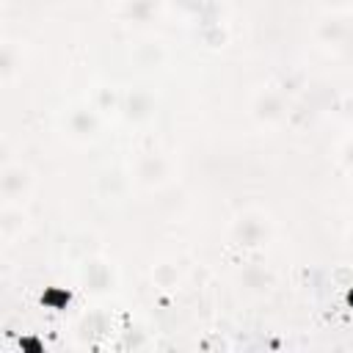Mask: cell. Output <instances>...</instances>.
Masks as SVG:
<instances>
[{
    "label": "cell",
    "instance_id": "6da1fadb",
    "mask_svg": "<svg viewBox=\"0 0 353 353\" xmlns=\"http://www.w3.org/2000/svg\"><path fill=\"white\" fill-rule=\"evenodd\" d=\"M80 284H83L85 290H91V292H105V290H110V284H113V270H110V265H108L105 259H99V256H85V259L80 262Z\"/></svg>",
    "mask_w": 353,
    "mask_h": 353
},
{
    "label": "cell",
    "instance_id": "7a4b0ae2",
    "mask_svg": "<svg viewBox=\"0 0 353 353\" xmlns=\"http://www.w3.org/2000/svg\"><path fill=\"white\" fill-rule=\"evenodd\" d=\"M232 237L240 245H259L268 237V221L262 215H256V212H245V215H240L234 221Z\"/></svg>",
    "mask_w": 353,
    "mask_h": 353
},
{
    "label": "cell",
    "instance_id": "3957f363",
    "mask_svg": "<svg viewBox=\"0 0 353 353\" xmlns=\"http://www.w3.org/2000/svg\"><path fill=\"white\" fill-rule=\"evenodd\" d=\"M119 108H121L124 119H130V121H143V119H149L152 110H154L152 97H149L146 91H132V94H127V97L119 102Z\"/></svg>",
    "mask_w": 353,
    "mask_h": 353
},
{
    "label": "cell",
    "instance_id": "277c9868",
    "mask_svg": "<svg viewBox=\"0 0 353 353\" xmlns=\"http://www.w3.org/2000/svg\"><path fill=\"white\" fill-rule=\"evenodd\" d=\"M69 130L77 135V138H94L99 132V116L97 110L91 108H80L69 116Z\"/></svg>",
    "mask_w": 353,
    "mask_h": 353
},
{
    "label": "cell",
    "instance_id": "5b68a950",
    "mask_svg": "<svg viewBox=\"0 0 353 353\" xmlns=\"http://www.w3.org/2000/svg\"><path fill=\"white\" fill-rule=\"evenodd\" d=\"M30 185V171L22 165H6L0 176V190L3 196H19Z\"/></svg>",
    "mask_w": 353,
    "mask_h": 353
},
{
    "label": "cell",
    "instance_id": "8992f818",
    "mask_svg": "<svg viewBox=\"0 0 353 353\" xmlns=\"http://www.w3.org/2000/svg\"><path fill=\"white\" fill-rule=\"evenodd\" d=\"M135 174H138V179H141L143 185H157V182H163V176H165V160H163L160 154H146V157L138 160Z\"/></svg>",
    "mask_w": 353,
    "mask_h": 353
},
{
    "label": "cell",
    "instance_id": "52a82bcc",
    "mask_svg": "<svg viewBox=\"0 0 353 353\" xmlns=\"http://www.w3.org/2000/svg\"><path fill=\"white\" fill-rule=\"evenodd\" d=\"M254 113H256V119H262V121H276V119H281V113H284V102H281V97L273 94V91L259 94L256 102H254Z\"/></svg>",
    "mask_w": 353,
    "mask_h": 353
},
{
    "label": "cell",
    "instance_id": "ba28073f",
    "mask_svg": "<svg viewBox=\"0 0 353 353\" xmlns=\"http://www.w3.org/2000/svg\"><path fill=\"white\" fill-rule=\"evenodd\" d=\"M243 287L251 290V292H262V290H270L273 287V273L265 270V268H248L243 276H240Z\"/></svg>",
    "mask_w": 353,
    "mask_h": 353
},
{
    "label": "cell",
    "instance_id": "9c48e42d",
    "mask_svg": "<svg viewBox=\"0 0 353 353\" xmlns=\"http://www.w3.org/2000/svg\"><path fill=\"white\" fill-rule=\"evenodd\" d=\"M108 325H110V323H108V317H105L102 312L85 314L83 323H80V336H83V339H99V336H105Z\"/></svg>",
    "mask_w": 353,
    "mask_h": 353
},
{
    "label": "cell",
    "instance_id": "30bf717a",
    "mask_svg": "<svg viewBox=\"0 0 353 353\" xmlns=\"http://www.w3.org/2000/svg\"><path fill=\"white\" fill-rule=\"evenodd\" d=\"M69 303H72V292L63 290V287H47V290L41 292V306H44V309L63 312Z\"/></svg>",
    "mask_w": 353,
    "mask_h": 353
},
{
    "label": "cell",
    "instance_id": "8fae6325",
    "mask_svg": "<svg viewBox=\"0 0 353 353\" xmlns=\"http://www.w3.org/2000/svg\"><path fill=\"white\" fill-rule=\"evenodd\" d=\"M152 281H154V287H163V290L176 287V281H179V270H176V265H171V262H160V265H154V270H152Z\"/></svg>",
    "mask_w": 353,
    "mask_h": 353
},
{
    "label": "cell",
    "instance_id": "7c38bea8",
    "mask_svg": "<svg viewBox=\"0 0 353 353\" xmlns=\"http://www.w3.org/2000/svg\"><path fill=\"white\" fill-rule=\"evenodd\" d=\"M154 11H157V0H130L127 8H124V17H130V19H135V22H143V19H149Z\"/></svg>",
    "mask_w": 353,
    "mask_h": 353
},
{
    "label": "cell",
    "instance_id": "4fadbf2b",
    "mask_svg": "<svg viewBox=\"0 0 353 353\" xmlns=\"http://www.w3.org/2000/svg\"><path fill=\"white\" fill-rule=\"evenodd\" d=\"M124 185H127V179H124V174H121L119 168H110V171H105V174L99 176V190H102V193L119 196V193L124 190Z\"/></svg>",
    "mask_w": 353,
    "mask_h": 353
},
{
    "label": "cell",
    "instance_id": "5bb4252c",
    "mask_svg": "<svg viewBox=\"0 0 353 353\" xmlns=\"http://www.w3.org/2000/svg\"><path fill=\"white\" fill-rule=\"evenodd\" d=\"M201 41H204L207 47H223V44H226V30H223L218 22H204Z\"/></svg>",
    "mask_w": 353,
    "mask_h": 353
},
{
    "label": "cell",
    "instance_id": "9a60e30c",
    "mask_svg": "<svg viewBox=\"0 0 353 353\" xmlns=\"http://www.w3.org/2000/svg\"><path fill=\"white\" fill-rule=\"evenodd\" d=\"M345 33H347V22L345 19H325L323 28H320V36L331 39V41H339Z\"/></svg>",
    "mask_w": 353,
    "mask_h": 353
},
{
    "label": "cell",
    "instance_id": "2e32d148",
    "mask_svg": "<svg viewBox=\"0 0 353 353\" xmlns=\"http://www.w3.org/2000/svg\"><path fill=\"white\" fill-rule=\"evenodd\" d=\"M138 61H141L143 66H154V63H160V61H163V50H160V44H157V41H146V44L138 50Z\"/></svg>",
    "mask_w": 353,
    "mask_h": 353
},
{
    "label": "cell",
    "instance_id": "e0dca14e",
    "mask_svg": "<svg viewBox=\"0 0 353 353\" xmlns=\"http://www.w3.org/2000/svg\"><path fill=\"white\" fill-rule=\"evenodd\" d=\"M19 226H22V212L6 207L3 215H0V229H3V234H14Z\"/></svg>",
    "mask_w": 353,
    "mask_h": 353
},
{
    "label": "cell",
    "instance_id": "ac0fdd59",
    "mask_svg": "<svg viewBox=\"0 0 353 353\" xmlns=\"http://www.w3.org/2000/svg\"><path fill=\"white\" fill-rule=\"evenodd\" d=\"M19 347H22L25 353H41V350H44V345H41L39 339H33V336H22Z\"/></svg>",
    "mask_w": 353,
    "mask_h": 353
},
{
    "label": "cell",
    "instance_id": "d6986e66",
    "mask_svg": "<svg viewBox=\"0 0 353 353\" xmlns=\"http://www.w3.org/2000/svg\"><path fill=\"white\" fill-rule=\"evenodd\" d=\"M342 163H345L347 168H353V141H347V143L342 146Z\"/></svg>",
    "mask_w": 353,
    "mask_h": 353
},
{
    "label": "cell",
    "instance_id": "ffe728a7",
    "mask_svg": "<svg viewBox=\"0 0 353 353\" xmlns=\"http://www.w3.org/2000/svg\"><path fill=\"white\" fill-rule=\"evenodd\" d=\"M113 102H116V97H113V94H108V88H102V91H99L97 105H99V108H108V105H113Z\"/></svg>",
    "mask_w": 353,
    "mask_h": 353
},
{
    "label": "cell",
    "instance_id": "44dd1931",
    "mask_svg": "<svg viewBox=\"0 0 353 353\" xmlns=\"http://www.w3.org/2000/svg\"><path fill=\"white\" fill-rule=\"evenodd\" d=\"M342 110H345V116H350V119H353V97H347V99L342 102Z\"/></svg>",
    "mask_w": 353,
    "mask_h": 353
},
{
    "label": "cell",
    "instance_id": "7402d4cb",
    "mask_svg": "<svg viewBox=\"0 0 353 353\" xmlns=\"http://www.w3.org/2000/svg\"><path fill=\"white\" fill-rule=\"evenodd\" d=\"M345 303L353 309V284H350V287H345Z\"/></svg>",
    "mask_w": 353,
    "mask_h": 353
}]
</instances>
